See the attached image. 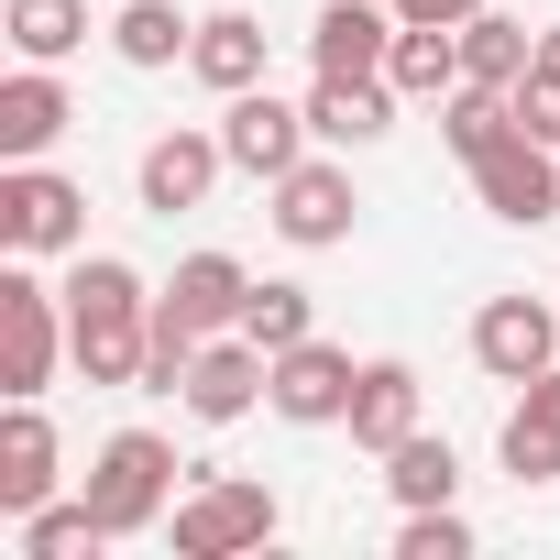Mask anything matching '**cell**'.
<instances>
[{
	"label": "cell",
	"instance_id": "1",
	"mask_svg": "<svg viewBox=\"0 0 560 560\" xmlns=\"http://www.w3.org/2000/svg\"><path fill=\"white\" fill-rule=\"evenodd\" d=\"M67 363L89 374V385H143V363H154V287L121 264V253H78V275H67Z\"/></svg>",
	"mask_w": 560,
	"mask_h": 560
},
{
	"label": "cell",
	"instance_id": "2",
	"mask_svg": "<svg viewBox=\"0 0 560 560\" xmlns=\"http://www.w3.org/2000/svg\"><path fill=\"white\" fill-rule=\"evenodd\" d=\"M78 494L100 505L110 538L165 527V516H176V440H154V429H110V440L89 451V483H78Z\"/></svg>",
	"mask_w": 560,
	"mask_h": 560
},
{
	"label": "cell",
	"instance_id": "3",
	"mask_svg": "<svg viewBox=\"0 0 560 560\" xmlns=\"http://www.w3.org/2000/svg\"><path fill=\"white\" fill-rule=\"evenodd\" d=\"M67 363V298L34 275V253H12L0 275V396H45Z\"/></svg>",
	"mask_w": 560,
	"mask_h": 560
},
{
	"label": "cell",
	"instance_id": "4",
	"mask_svg": "<svg viewBox=\"0 0 560 560\" xmlns=\"http://www.w3.org/2000/svg\"><path fill=\"white\" fill-rule=\"evenodd\" d=\"M275 527H287V505H275V483H242V472L198 483V494H187V505L165 516L176 560H242V549H264Z\"/></svg>",
	"mask_w": 560,
	"mask_h": 560
},
{
	"label": "cell",
	"instance_id": "5",
	"mask_svg": "<svg viewBox=\"0 0 560 560\" xmlns=\"http://www.w3.org/2000/svg\"><path fill=\"white\" fill-rule=\"evenodd\" d=\"M0 242L12 253H89V187L56 165H0Z\"/></svg>",
	"mask_w": 560,
	"mask_h": 560
},
{
	"label": "cell",
	"instance_id": "6",
	"mask_svg": "<svg viewBox=\"0 0 560 560\" xmlns=\"http://www.w3.org/2000/svg\"><path fill=\"white\" fill-rule=\"evenodd\" d=\"M264 385H275V352H264L253 330H220V341H198V363H187L176 407H187L198 429H242V418L264 407Z\"/></svg>",
	"mask_w": 560,
	"mask_h": 560
},
{
	"label": "cell",
	"instance_id": "7",
	"mask_svg": "<svg viewBox=\"0 0 560 560\" xmlns=\"http://www.w3.org/2000/svg\"><path fill=\"white\" fill-rule=\"evenodd\" d=\"M352 385H363V363L341 352V341H287V352H275V385H264V407L275 418H287V429H341L352 418Z\"/></svg>",
	"mask_w": 560,
	"mask_h": 560
},
{
	"label": "cell",
	"instance_id": "8",
	"mask_svg": "<svg viewBox=\"0 0 560 560\" xmlns=\"http://www.w3.org/2000/svg\"><path fill=\"white\" fill-rule=\"evenodd\" d=\"M264 220L287 231L298 253H330V242H352L363 187H352V165H341V154H308V165H287V176H275V209H264Z\"/></svg>",
	"mask_w": 560,
	"mask_h": 560
},
{
	"label": "cell",
	"instance_id": "9",
	"mask_svg": "<svg viewBox=\"0 0 560 560\" xmlns=\"http://www.w3.org/2000/svg\"><path fill=\"white\" fill-rule=\"evenodd\" d=\"M220 143H231V165L242 176H287V165H308L319 154V132H308V100H275V89H242V100H220Z\"/></svg>",
	"mask_w": 560,
	"mask_h": 560
},
{
	"label": "cell",
	"instance_id": "10",
	"mask_svg": "<svg viewBox=\"0 0 560 560\" xmlns=\"http://www.w3.org/2000/svg\"><path fill=\"white\" fill-rule=\"evenodd\" d=\"M67 483V440L45 418V396H0V516H34Z\"/></svg>",
	"mask_w": 560,
	"mask_h": 560
},
{
	"label": "cell",
	"instance_id": "11",
	"mask_svg": "<svg viewBox=\"0 0 560 560\" xmlns=\"http://www.w3.org/2000/svg\"><path fill=\"white\" fill-rule=\"evenodd\" d=\"M220 165H231V143H220V132H198V121H176V132H154V143L132 154V198H143L154 220H176V209H209Z\"/></svg>",
	"mask_w": 560,
	"mask_h": 560
},
{
	"label": "cell",
	"instance_id": "12",
	"mask_svg": "<svg viewBox=\"0 0 560 560\" xmlns=\"http://www.w3.org/2000/svg\"><path fill=\"white\" fill-rule=\"evenodd\" d=\"M472 198H483L505 231H538V220H560V143H538V132H505V143L472 165Z\"/></svg>",
	"mask_w": 560,
	"mask_h": 560
},
{
	"label": "cell",
	"instance_id": "13",
	"mask_svg": "<svg viewBox=\"0 0 560 560\" xmlns=\"http://www.w3.org/2000/svg\"><path fill=\"white\" fill-rule=\"evenodd\" d=\"M242 298H253V275L242 253H187L165 287H154V330H187V341H220L242 330Z\"/></svg>",
	"mask_w": 560,
	"mask_h": 560
},
{
	"label": "cell",
	"instance_id": "14",
	"mask_svg": "<svg viewBox=\"0 0 560 560\" xmlns=\"http://www.w3.org/2000/svg\"><path fill=\"white\" fill-rule=\"evenodd\" d=\"M472 363H483L494 385L549 374V363H560V308H549V298H483V308H472Z\"/></svg>",
	"mask_w": 560,
	"mask_h": 560
},
{
	"label": "cell",
	"instance_id": "15",
	"mask_svg": "<svg viewBox=\"0 0 560 560\" xmlns=\"http://www.w3.org/2000/svg\"><path fill=\"white\" fill-rule=\"evenodd\" d=\"M67 121H78V100H67L56 67H12L0 78V165H45L67 143Z\"/></svg>",
	"mask_w": 560,
	"mask_h": 560
},
{
	"label": "cell",
	"instance_id": "16",
	"mask_svg": "<svg viewBox=\"0 0 560 560\" xmlns=\"http://www.w3.org/2000/svg\"><path fill=\"white\" fill-rule=\"evenodd\" d=\"M396 56V0H330L308 23V67L319 78H385Z\"/></svg>",
	"mask_w": 560,
	"mask_h": 560
},
{
	"label": "cell",
	"instance_id": "17",
	"mask_svg": "<svg viewBox=\"0 0 560 560\" xmlns=\"http://www.w3.org/2000/svg\"><path fill=\"white\" fill-rule=\"evenodd\" d=\"M341 429H352V451H374V462H385V451L418 429V363H407V352H374V363H363V385H352V418H341Z\"/></svg>",
	"mask_w": 560,
	"mask_h": 560
},
{
	"label": "cell",
	"instance_id": "18",
	"mask_svg": "<svg viewBox=\"0 0 560 560\" xmlns=\"http://www.w3.org/2000/svg\"><path fill=\"white\" fill-rule=\"evenodd\" d=\"M308 132H319L330 154L385 143V132H396V78H319V89H308Z\"/></svg>",
	"mask_w": 560,
	"mask_h": 560
},
{
	"label": "cell",
	"instance_id": "19",
	"mask_svg": "<svg viewBox=\"0 0 560 560\" xmlns=\"http://www.w3.org/2000/svg\"><path fill=\"white\" fill-rule=\"evenodd\" d=\"M494 451H505V472H516V483H560V363L516 385V407H505V440H494Z\"/></svg>",
	"mask_w": 560,
	"mask_h": 560
},
{
	"label": "cell",
	"instance_id": "20",
	"mask_svg": "<svg viewBox=\"0 0 560 560\" xmlns=\"http://www.w3.org/2000/svg\"><path fill=\"white\" fill-rule=\"evenodd\" d=\"M187 78H198V89H220V100L264 89V23H253V12H198V45H187Z\"/></svg>",
	"mask_w": 560,
	"mask_h": 560
},
{
	"label": "cell",
	"instance_id": "21",
	"mask_svg": "<svg viewBox=\"0 0 560 560\" xmlns=\"http://www.w3.org/2000/svg\"><path fill=\"white\" fill-rule=\"evenodd\" d=\"M187 45H198V12H176V0H110V56L121 67H187Z\"/></svg>",
	"mask_w": 560,
	"mask_h": 560
},
{
	"label": "cell",
	"instance_id": "22",
	"mask_svg": "<svg viewBox=\"0 0 560 560\" xmlns=\"http://www.w3.org/2000/svg\"><path fill=\"white\" fill-rule=\"evenodd\" d=\"M385 78H396V100H451L462 89V23H396Z\"/></svg>",
	"mask_w": 560,
	"mask_h": 560
},
{
	"label": "cell",
	"instance_id": "23",
	"mask_svg": "<svg viewBox=\"0 0 560 560\" xmlns=\"http://www.w3.org/2000/svg\"><path fill=\"white\" fill-rule=\"evenodd\" d=\"M527 67H538V34H527V23H505L494 0H483V12L462 23V78H472V89H516Z\"/></svg>",
	"mask_w": 560,
	"mask_h": 560
},
{
	"label": "cell",
	"instance_id": "24",
	"mask_svg": "<svg viewBox=\"0 0 560 560\" xmlns=\"http://www.w3.org/2000/svg\"><path fill=\"white\" fill-rule=\"evenodd\" d=\"M0 34H12L23 67H67V56L89 45V0H12V12H0Z\"/></svg>",
	"mask_w": 560,
	"mask_h": 560
},
{
	"label": "cell",
	"instance_id": "25",
	"mask_svg": "<svg viewBox=\"0 0 560 560\" xmlns=\"http://www.w3.org/2000/svg\"><path fill=\"white\" fill-rule=\"evenodd\" d=\"M385 494H396V505H451V494H462V451L429 440V429H407V440L385 451Z\"/></svg>",
	"mask_w": 560,
	"mask_h": 560
},
{
	"label": "cell",
	"instance_id": "26",
	"mask_svg": "<svg viewBox=\"0 0 560 560\" xmlns=\"http://www.w3.org/2000/svg\"><path fill=\"white\" fill-rule=\"evenodd\" d=\"M505 132H516V100H505V89H472V78H462V89L440 100V143H451L462 165H483Z\"/></svg>",
	"mask_w": 560,
	"mask_h": 560
},
{
	"label": "cell",
	"instance_id": "27",
	"mask_svg": "<svg viewBox=\"0 0 560 560\" xmlns=\"http://www.w3.org/2000/svg\"><path fill=\"white\" fill-rule=\"evenodd\" d=\"M242 330H253L264 352H287V341H308V330H319V298L298 287V275H253V298H242Z\"/></svg>",
	"mask_w": 560,
	"mask_h": 560
},
{
	"label": "cell",
	"instance_id": "28",
	"mask_svg": "<svg viewBox=\"0 0 560 560\" xmlns=\"http://www.w3.org/2000/svg\"><path fill=\"white\" fill-rule=\"evenodd\" d=\"M23 527V560H100L110 549V527H100V505L78 494V505H34V516H12Z\"/></svg>",
	"mask_w": 560,
	"mask_h": 560
},
{
	"label": "cell",
	"instance_id": "29",
	"mask_svg": "<svg viewBox=\"0 0 560 560\" xmlns=\"http://www.w3.org/2000/svg\"><path fill=\"white\" fill-rule=\"evenodd\" d=\"M396 560H472V516H462V505H407Z\"/></svg>",
	"mask_w": 560,
	"mask_h": 560
},
{
	"label": "cell",
	"instance_id": "30",
	"mask_svg": "<svg viewBox=\"0 0 560 560\" xmlns=\"http://www.w3.org/2000/svg\"><path fill=\"white\" fill-rule=\"evenodd\" d=\"M505 100H516V132H538V143H560V56H538V67H527V78H516Z\"/></svg>",
	"mask_w": 560,
	"mask_h": 560
},
{
	"label": "cell",
	"instance_id": "31",
	"mask_svg": "<svg viewBox=\"0 0 560 560\" xmlns=\"http://www.w3.org/2000/svg\"><path fill=\"white\" fill-rule=\"evenodd\" d=\"M483 0H396V23H472Z\"/></svg>",
	"mask_w": 560,
	"mask_h": 560
},
{
	"label": "cell",
	"instance_id": "32",
	"mask_svg": "<svg viewBox=\"0 0 560 560\" xmlns=\"http://www.w3.org/2000/svg\"><path fill=\"white\" fill-rule=\"evenodd\" d=\"M538 56H560V23H549V34H538Z\"/></svg>",
	"mask_w": 560,
	"mask_h": 560
}]
</instances>
